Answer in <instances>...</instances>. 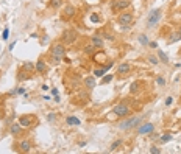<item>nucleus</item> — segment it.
Here are the masks:
<instances>
[{
  "instance_id": "2",
  "label": "nucleus",
  "mask_w": 181,
  "mask_h": 154,
  "mask_svg": "<svg viewBox=\"0 0 181 154\" xmlns=\"http://www.w3.org/2000/svg\"><path fill=\"white\" fill-rule=\"evenodd\" d=\"M17 122L22 125V128H24V129H33L35 126L39 125V120H37V117L35 114H24V115H20Z\"/></svg>"
},
{
  "instance_id": "8",
  "label": "nucleus",
  "mask_w": 181,
  "mask_h": 154,
  "mask_svg": "<svg viewBox=\"0 0 181 154\" xmlns=\"http://www.w3.org/2000/svg\"><path fill=\"white\" fill-rule=\"evenodd\" d=\"M66 47H67V45H64L61 41H59V42H55L53 45L50 47V53H52V54H56V56L64 58L66 53H67V48H66Z\"/></svg>"
},
{
  "instance_id": "28",
  "label": "nucleus",
  "mask_w": 181,
  "mask_h": 154,
  "mask_svg": "<svg viewBox=\"0 0 181 154\" xmlns=\"http://www.w3.org/2000/svg\"><path fill=\"white\" fill-rule=\"evenodd\" d=\"M147 61H149L151 65H158V64H159V59H158L156 54H149V56H147Z\"/></svg>"
},
{
  "instance_id": "30",
  "label": "nucleus",
  "mask_w": 181,
  "mask_h": 154,
  "mask_svg": "<svg viewBox=\"0 0 181 154\" xmlns=\"http://www.w3.org/2000/svg\"><path fill=\"white\" fill-rule=\"evenodd\" d=\"M141 89V81H134L133 84L130 86V93H136Z\"/></svg>"
},
{
  "instance_id": "32",
  "label": "nucleus",
  "mask_w": 181,
  "mask_h": 154,
  "mask_svg": "<svg viewBox=\"0 0 181 154\" xmlns=\"http://www.w3.org/2000/svg\"><path fill=\"white\" fill-rule=\"evenodd\" d=\"M98 34H100L103 39H108V41H111V42H114L116 41V37H114L111 33H106V31H102V33H98Z\"/></svg>"
},
{
  "instance_id": "16",
  "label": "nucleus",
  "mask_w": 181,
  "mask_h": 154,
  "mask_svg": "<svg viewBox=\"0 0 181 154\" xmlns=\"http://www.w3.org/2000/svg\"><path fill=\"white\" fill-rule=\"evenodd\" d=\"M8 133L11 135H14V137H17V135H22V133H24V128H22V125L17 122V123H11L9 125V128H8Z\"/></svg>"
},
{
  "instance_id": "24",
  "label": "nucleus",
  "mask_w": 181,
  "mask_h": 154,
  "mask_svg": "<svg viewBox=\"0 0 181 154\" xmlns=\"http://www.w3.org/2000/svg\"><path fill=\"white\" fill-rule=\"evenodd\" d=\"M138 41H139V44H141V45H144V47H149V36H147V34H144V33H142V34H139L138 36Z\"/></svg>"
},
{
  "instance_id": "38",
  "label": "nucleus",
  "mask_w": 181,
  "mask_h": 154,
  "mask_svg": "<svg viewBox=\"0 0 181 154\" xmlns=\"http://www.w3.org/2000/svg\"><path fill=\"white\" fill-rule=\"evenodd\" d=\"M14 95H17V89H11V90L6 93V97H14Z\"/></svg>"
},
{
  "instance_id": "36",
  "label": "nucleus",
  "mask_w": 181,
  "mask_h": 154,
  "mask_svg": "<svg viewBox=\"0 0 181 154\" xmlns=\"http://www.w3.org/2000/svg\"><path fill=\"white\" fill-rule=\"evenodd\" d=\"M149 151H150L151 154H161V150H159V148H158V146H155V145H151Z\"/></svg>"
},
{
  "instance_id": "13",
  "label": "nucleus",
  "mask_w": 181,
  "mask_h": 154,
  "mask_svg": "<svg viewBox=\"0 0 181 154\" xmlns=\"http://www.w3.org/2000/svg\"><path fill=\"white\" fill-rule=\"evenodd\" d=\"M130 72H131V64H128V62H120L116 69L117 76H127V75H130Z\"/></svg>"
},
{
  "instance_id": "34",
  "label": "nucleus",
  "mask_w": 181,
  "mask_h": 154,
  "mask_svg": "<svg viewBox=\"0 0 181 154\" xmlns=\"http://www.w3.org/2000/svg\"><path fill=\"white\" fill-rule=\"evenodd\" d=\"M56 114H55V112H50V114H47V122L48 123H55V122H56Z\"/></svg>"
},
{
  "instance_id": "44",
  "label": "nucleus",
  "mask_w": 181,
  "mask_h": 154,
  "mask_svg": "<svg viewBox=\"0 0 181 154\" xmlns=\"http://www.w3.org/2000/svg\"><path fill=\"white\" fill-rule=\"evenodd\" d=\"M48 42V37L47 36H44V39H42V44H47Z\"/></svg>"
},
{
  "instance_id": "35",
  "label": "nucleus",
  "mask_w": 181,
  "mask_h": 154,
  "mask_svg": "<svg viewBox=\"0 0 181 154\" xmlns=\"http://www.w3.org/2000/svg\"><path fill=\"white\" fill-rule=\"evenodd\" d=\"M22 67H24L25 70H30V72H33V70H35V64H33V62H25Z\"/></svg>"
},
{
  "instance_id": "17",
  "label": "nucleus",
  "mask_w": 181,
  "mask_h": 154,
  "mask_svg": "<svg viewBox=\"0 0 181 154\" xmlns=\"http://www.w3.org/2000/svg\"><path fill=\"white\" fill-rule=\"evenodd\" d=\"M112 65H114V62H112V61H109V62H108V64L105 65V67H100V69H94V76H95V78H102V76H105V75L108 73V70L111 69Z\"/></svg>"
},
{
  "instance_id": "18",
  "label": "nucleus",
  "mask_w": 181,
  "mask_h": 154,
  "mask_svg": "<svg viewBox=\"0 0 181 154\" xmlns=\"http://www.w3.org/2000/svg\"><path fill=\"white\" fill-rule=\"evenodd\" d=\"M83 84L87 90H92L94 87L97 86V81H95V76H86V78L83 80Z\"/></svg>"
},
{
  "instance_id": "25",
  "label": "nucleus",
  "mask_w": 181,
  "mask_h": 154,
  "mask_svg": "<svg viewBox=\"0 0 181 154\" xmlns=\"http://www.w3.org/2000/svg\"><path fill=\"white\" fill-rule=\"evenodd\" d=\"M158 59H159V62H164V64H169V56L162 50H158Z\"/></svg>"
},
{
  "instance_id": "7",
  "label": "nucleus",
  "mask_w": 181,
  "mask_h": 154,
  "mask_svg": "<svg viewBox=\"0 0 181 154\" xmlns=\"http://www.w3.org/2000/svg\"><path fill=\"white\" fill-rule=\"evenodd\" d=\"M31 148H33V143H31L28 139H22V140H19L17 143L14 145V151H19V153L27 154V153L31 151Z\"/></svg>"
},
{
  "instance_id": "33",
  "label": "nucleus",
  "mask_w": 181,
  "mask_h": 154,
  "mask_svg": "<svg viewBox=\"0 0 181 154\" xmlns=\"http://www.w3.org/2000/svg\"><path fill=\"white\" fill-rule=\"evenodd\" d=\"M156 84L159 86V87H164V86L167 84V80L164 78V76H161V75H159V76H156Z\"/></svg>"
},
{
  "instance_id": "31",
  "label": "nucleus",
  "mask_w": 181,
  "mask_h": 154,
  "mask_svg": "<svg viewBox=\"0 0 181 154\" xmlns=\"http://www.w3.org/2000/svg\"><path fill=\"white\" fill-rule=\"evenodd\" d=\"M172 139H173V135H172L170 133H166V134H162V135L159 137L161 143H167V142H170Z\"/></svg>"
},
{
  "instance_id": "19",
  "label": "nucleus",
  "mask_w": 181,
  "mask_h": 154,
  "mask_svg": "<svg viewBox=\"0 0 181 154\" xmlns=\"http://www.w3.org/2000/svg\"><path fill=\"white\" fill-rule=\"evenodd\" d=\"M66 125L67 126H80L81 125V120L75 115H67L66 117Z\"/></svg>"
},
{
  "instance_id": "27",
  "label": "nucleus",
  "mask_w": 181,
  "mask_h": 154,
  "mask_svg": "<svg viewBox=\"0 0 181 154\" xmlns=\"http://www.w3.org/2000/svg\"><path fill=\"white\" fill-rule=\"evenodd\" d=\"M112 80H114V75H112V73H106L105 76H102V84H103V86H105V84H109Z\"/></svg>"
},
{
  "instance_id": "6",
  "label": "nucleus",
  "mask_w": 181,
  "mask_h": 154,
  "mask_svg": "<svg viewBox=\"0 0 181 154\" xmlns=\"http://www.w3.org/2000/svg\"><path fill=\"white\" fill-rule=\"evenodd\" d=\"M133 20H134L133 13H130V11H123V13L119 14L117 24H119L120 27H127V25H131V24H133Z\"/></svg>"
},
{
  "instance_id": "21",
  "label": "nucleus",
  "mask_w": 181,
  "mask_h": 154,
  "mask_svg": "<svg viewBox=\"0 0 181 154\" xmlns=\"http://www.w3.org/2000/svg\"><path fill=\"white\" fill-rule=\"evenodd\" d=\"M63 5H64V0H48V8H52V9H58Z\"/></svg>"
},
{
  "instance_id": "5",
  "label": "nucleus",
  "mask_w": 181,
  "mask_h": 154,
  "mask_svg": "<svg viewBox=\"0 0 181 154\" xmlns=\"http://www.w3.org/2000/svg\"><path fill=\"white\" fill-rule=\"evenodd\" d=\"M161 19H162V8L153 9L149 14V19H147V28H155V27L161 22Z\"/></svg>"
},
{
  "instance_id": "37",
  "label": "nucleus",
  "mask_w": 181,
  "mask_h": 154,
  "mask_svg": "<svg viewBox=\"0 0 181 154\" xmlns=\"http://www.w3.org/2000/svg\"><path fill=\"white\" fill-rule=\"evenodd\" d=\"M2 37H3V41H6V39H8V37H9V28H5V30H3Z\"/></svg>"
},
{
  "instance_id": "40",
  "label": "nucleus",
  "mask_w": 181,
  "mask_h": 154,
  "mask_svg": "<svg viewBox=\"0 0 181 154\" xmlns=\"http://www.w3.org/2000/svg\"><path fill=\"white\" fill-rule=\"evenodd\" d=\"M172 103H173V97H167V100H166V106H170Z\"/></svg>"
},
{
  "instance_id": "26",
  "label": "nucleus",
  "mask_w": 181,
  "mask_h": 154,
  "mask_svg": "<svg viewBox=\"0 0 181 154\" xmlns=\"http://www.w3.org/2000/svg\"><path fill=\"white\" fill-rule=\"evenodd\" d=\"M83 52L86 53V54H94V52H95V47H94V44H86L84 45V48H83Z\"/></svg>"
},
{
  "instance_id": "29",
  "label": "nucleus",
  "mask_w": 181,
  "mask_h": 154,
  "mask_svg": "<svg viewBox=\"0 0 181 154\" xmlns=\"http://www.w3.org/2000/svg\"><path fill=\"white\" fill-rule=\"evenodd\" d=\"M89 20H91V24H100L102 17H100V16H98L97 13H91V16H89Z\"/></svg>"
},
{
  "instance_id": "20",
  "label": "nucleus",
  "mask_w": 181,
  "mask_h": 154,
  "mask_svg": "<svg viewBox=\"0 0 181 154\" xmlns=\"http://www.w3.org/2000/svg\"><path fill=\"white\" fill-rule=\"evenodd\" d=\"M61 61H63V58L61 56H56V54H52V53H48V64L50 65H53V67H56V65H59L61 64Z\"/></svg>"
},
{
  "instance_id": "9",
  "label": "nucleus",
  "mask_w": 181,
  "mask_h": 154,
  "mask_svg": "<svg viewBox=\"0 0 181 154\" xmlns=\"http://www.w3.org/2000/svg\"><path fill=\"white\" fill-rule=\"evenodd\" d=\"M131 2L130 0H116V2L111 3V11L112 13H119V11H125L130 8Z\"/></svg>"
},
{
  "instance_id": "11",
  "label": "nucleus",
  "mask_w": 181,
  "mask_h": 154,
  "mask_svg": "<svg viewBox=\"0 0 181 154\" xmlns=\"http://www.w3.org/2000/svg\"><path fill=\"white\" fill-rule=\"evenodd\" d=\"M75 14H76V8L74 5H66V6H63V11H61L63 20H70L72 17H75Z\"/></svg>"
},
{
  "instance_id": "42",
  "label": "nucleus",
  "mask_w": 181,
  "mask_h": 154,
  "mask_svg": "<svg viewBox=\"0 0 181 154\" xmlns=\"http://www.w3.org/2000/svg\"><path fill=\"white\" fill-rule=\"evenodd\" d=\"M20 93H25V89H24V87H19V89H17V95H20Z\"/></svg>"
},
{
  "instance_id": "1",
  "label": "nucleus",
  "mask_w": 181,
  "mask_h": 154,
  "mask_svg": "<svg viewBox=\"0 0 181 154\" xmlns=\"http://www.w3.org/2000/svg\"><path fill=\"white\" fill-rule=\"evenodd\" d=\"M141 123H142V117H131V115H128V117H125V120H122L117 125V128L120 131H130V129L138 128Z\"/></svg>"
},
{
  "instance_id": "45",
  "label": "nucleus",
  "mask_w": 181,
  "mask_h": 154,
  "mask_svg": "<svg viewBox=\"0 0 181 154\" xmlns=\"http://www.w3.org/2000/svg\"><path fill=\"white\" fill-rule=\"evenodd\" d=\"M42 90H48V86L47 84H42Z\"/></svg>"
},
{
  "instance_id": "12",
  "label": "nucleus",
  "mask_w": 181,
  "mask_h": 154,
  "mask_svg": "<svg viewBox=\"0 0 181 154\" xmlns=\"http://www.w3.org/2000/svg\"><path fill=\"white\" fill-rule=\"evenodd\" d=\"M33 78V72H30V70H25L24 67H20L17 70V73H16V80H17L19 82H24V81H28Z\"/></svg>"
},
{
  "instance_id": "41",
  "label": "nucleus",
  "mask_w": 181,
  "mask_h": 154,
  "mask_svg": "<svg viewBox=\"0 0 181 154\" xmlns=\"http://www.w3.org/2000/svg\"><path fill=\"white\" fill-rule=\"evenodd\" d=\"M14 47H16V42H11V44H9V47H8V50H9V52H13V48H14Z\"/></svg>"
},
{
  "instance_id": "39",
  "label": "nucleus",
  "mask_w": 181,
  "mask_h": 154,
  "mask_svg": "<svg viewBox=\"0 0 181 154\" xmlns=\"http://www.w3.org/2000/svg\"><path fill=\"white\" fill-rule=\"evenodd\" d=\"M149 47H150V48H158V42H156V41H150V42H149Z\"/></svg>"
},
{
  "instance_id": "3",
  "label": "nucleus",
  "mask_w": 181,
  "mask_h": 154,
  "mask_svg": "<svg viewBox=\"0 0 181 154\" xmlns=\"http://www.w3.org/2000/svg\"><path fill=\"white\" fill-rule=\"evenodd\" d=\"M111 112L116 115L117 118H125V117H128V115H131V107L128 106L127 103H117V104H114L112 109H111Z\"/></svg>"
},
{
  "instance_id": "10",
  "label": "nucleus",
  "mask_w": 181,
  "mask_h": 154,
  "mask_svg": "<svg viewBox=\"0 0 181 154\" xmlns=\"http://www.w3.org/2000/svg\"><path fill=\"white\" fill-rule=\"evenodd\" d=\"M136 131H138L139 135H149L150 133H153V131H155V123H151V122L141 123L138 128H136Z\"/></svg>"
},
{
  "instance_id": "15",
  "label": "nucleus",
  "mask_w": 181,
  "mask_h": 154,
  "mask_svg": "<svg viewBox=\"0 0 181 154\" xmlns=\"http://www.w3.org/2000/svg\"><path fill=\"white\" fill-rule=\"evenodd\" d=\"M91 42L94 44V47L98 48V50H103V48H105V39H103L98 33H95V34L91 36Z\"/></svg>"
},
{
  "instance_id": "43",
  "label": "nucleus",
  "mask_w": 181,
  "mask_h": 154,
  "mask_svg": "<svg viewBox=\"0 0 181 154\" xmlns=\"http://www.w3.org/2000/svg\"><path fill=\"white\" fill-rule=\"evenodd\" d=\"M52 95H55V97L58 95V89H56V87H53V89H52Z\"/></svg>"
},
{
  "instance_id": "4",
  "label": "nucleus",
  "mask_w": 181,
  "mask_h": 154,
  "mask_svg": "<svg viewBox=\"0 0 181 154\" xmlns=\"http://www.w3.org/2000/svg\"><path fill=\"white\" fill-rule=\"evenodd\" d=\"M76 39H78V33L74 28H66L61 33V36H59V41H61L64 45H72V44H75Z\"/></svg>"
},
{
  "instance_id": "14",
  "label": "nucleus",
  "mask_w": 181,
  "mask_h": 154,
  "mask_svg": "<svg viewBox=\"0 0 181 154\" xmlns=\"http://www.w3.org/2000/svg\"><path fill=\"white\" fill-rule=\"evenodd\" d=\"M47 69H48V65H47V61H45V59H44V58H39V59H37L36 64H35V72L44 75V73H47Z\"/></svg>"
},
{
  "instance_id": "22",
  "label": "nucleus",
  "mask_w": 181,
  "mask_h": 154,
  "mask_svg": "<svg viewBox=\"0 0 181 154\" xmlns=\"http://www.w3.org/2000/svg\"><path fill=\"white\" fill-rule=\"evenodd\" d=\"M169 44H175V42H180L181 41V34L178 31H173V33H170V36H169Z\"/></svg>"
},
{
  "instance_id": "46",
  "label": "nucleus",
  "mask_w": 181,
  "mask_h": 154,
  "mask_svg": "<svg viewBox=\"0 0 181 154\" xmlns=\"http://www.w3.org/2000/svg\"><path fill=\"white\" fill-rule=\"evenodd\" d=\"M178 33H180V34H181V24H180V27H178Z\"/></svg>"
},
{
  "instance_id": "23",
  "label": "nucleus",
  "mask_w": 181,
  "mask_h": 154,
  "mask_svg": "<svg viewBox=\"0 0 181 154\" xmlns=\"http://www.w3.org/2000/svg\"><path fill=\"white\" fill-rule=\"evenodd\" d=\"M122 143H123V142H122V139H117V140H114L112 142V143H111V146H109V153H114V151H117L119 150V148L120 146H122Z\"/></svg>"
}]
</instances>
